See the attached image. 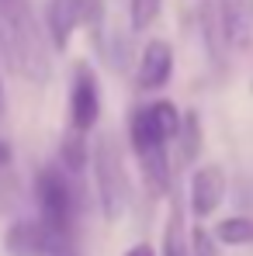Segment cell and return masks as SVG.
<instances>
[{"mask_svg": "<svg viewBox=\"0 0 253 256\" xmlns=\"http://www.w3.org/2000/svg\"><path fill=\"white\" fill-rule=\"evenodd\" d=\"M180 125V111L173 100H153L139 104L128 114V146L139 160L142 180L153 198H167L173 187V166H170V142Z\"/></svg>", "mask_w": 253, "mask_h": 256, "instance_id": "6da1fadb", "label": "cell"}, {"mask_svg": "<svg viewBox=\"0 0 253 256\" xmlns=\"http://www.w3.org/2000/svg\"><path fill=\"white\" fill-rule=\"evenodd\" d=\"M0 56L28 84L49 80V45L28 0H0Z\"/></svg>", "mask_w": 253, "mask_h": 256, "instance_id": "7a4b0ae2", "label": "cell"}, {"mask_svg": "<svg viewBox=\"0 0 253 256\" xmlns=\"http://www.w3.org/2000/svg\"><path fill=\"white\" fill-rule=\"evenodd\" d=\"M90 163H94V184H97L101 214H104V222H118L132 204V180H128V170H125L122 146L115 142L111 132L97 135Z\"/></svg>", "mask_w": 253, "mask_h": 256, "instance_id": "3957f363", "label": "cell"}, {"mask_svg": "<svg viewBox=\"0 0 253 256\" xmlns=\"http://www.w3.org/2000/svg\"><path fill=\"white\" fill-rule=\"evenodd\" d=\"M35 201H39V218L45 225L73 242V225H77V187L73 176L59 163H42L35 170Z\"/></svg>", "mask_w": 253, "mask_h": 256, "instance_id": "277c9868", "label": "cell"}, {"mask_svg": "<svg viewBox=\"0 0 253 256\" xmlns=\"http://www.w3.org/2000/svg\"><path fill=\"white\" fill-rule=\"evenodd\" d=\"M77 28H84L97 48L104 45V0H49L45 35L59 52L70 48V38Z\"/></svg>", "mask_w": 253, "mask_h": 256, "instance_id": "5b68a950", "label": "cell"}, {"mask_svg": "<svg viewBox=\"0 0 253 256\" xmlns=\"http://www.w3.org/2000/svg\"><path fill=\"white\" fill-rule=\"evenodd\" d=\"M73 242L56 236L42 218H21L4 232V250L11 256H66Z\"/></svg>", "mask_w": 253, "mask_h": 256, "instance_id": "8992f818", "label": "cell"}, {"mask_svg": "<svg viewBox=\"0 0 253 256\" xmlns=\"http://www.w3.org/2000/svg\"><path fill=\"white\" fill-rule=\"evenodd\" d=\"M101 118V86L90 62H77L73 70V90H70V128L77 132H94Z\"/></svg>", "mask_w": 253, "mask_h": 256, "instance_id": "52a82bcc", "label": "cell"}, {"mask_svg": "<svg viewBox=\"0 0 253 256\" xmlns=\"http://www.w3.org/2000/svg\"><path fill=\"white\" fill-rule=\"evenodd\" d=\"M222 201H225V170L218 163L194 166L191 180H187V212L201 222L218 212Z\"/></svg>", "mask_w": 253, "mask_h": 256, "instance_id": "ba28073f", "label": "cell"}, {"mask_svg": "<svg viewBox=\"0 0 253 256\" xmlns=\"http://www.w3.org/2000/svg\"><path fill=\"white\" fill-rule=\"evenodd\" d=\"M173 76V48L163 38H149L135 59V86L139 90H163Z\"/></svg>", "mask_w": 253, "mask_h": 256, "instance_id": "9c48e42d", "label": "cell"}, {"mask_svg": "<svg viewBox=\"0 0 253 256\" xmlns=\"http://www.w3.org/2000/svg\"><path fill=\"white\" fill-rule=\"evenodd\" d=\"M225 42L236 52L253 48V0H215Z\"/></svg>", "mask_w": 253, "mask_h": 256, "instance_id": "30bf717a", "label": "cell"}, {"mask_svg": "<svg viewBox=\"0 0 253 256\" xmlns=\"http://www.w3.org/2000/svg\"><path fill=\"white\" fill-rule=\"evenodd\" d=\"M170 212L163 225V256H191V236H187V201L177 190V184L170 187Z\"/></svg>", "mask_w": 253, "mask_h": 256, "instance_id": "8fae6325", "label": "cell"}, {"mask_svg": "<svg viewBox=\"0 0 253 256\" xmlns=\"http://www.w3.org/2000/svg\"><path fill=\"white\" fill-rule=\"evenodd\" d=\"M90 135L77 132V128H66L63 138H59V166L70 173V176H80L90 163Z\"/></svg>", "mask_w": 253, "mask_h": 256, "instance_id": "7c38bea8", "label": "cell"}, {"mask_svg": "<svg viewBox=\"0 0 253 256\" xmlns=\"http://www.w3.org/2000/svg\"><path fill=\"white\" fill-rule=\"evenodd\" d=\"M173 142L180 149V163L184 166H191L201 156V118H198V111H184L180 114V125H177Z\"/></svg>", "mask_w": 253, "mask_h": 256, "instance_id": "4fadbf2b", "label": "cell"}, {"mask_svg": "<svg viewBox=\"0 0 253 256\" xmlns=\"http://www.w3.org/2000/svg\"><path fill=\"white\" fill-rule=\"evenodd\" d=\"M211 239L222 242V246H253V218H246V214L222 218L211 228Z\"/></svg>", "mask_w": 253, "mask_h": 256, "instance_id": "5bb4252c", "label": "cell"}, {"mask_svg": "<svg viewBox=\"0 0 253 256\" xmlns=\"http://www.w3.org/2000/svg\"><path fill=\"white\" fill-rule=\"evenodd\" d=\"M201 28H205V42H208V52H211V62L215 66H222L225 62V32H222V21H218V7H215V0H208L205 7H201Z\"/></svg>", "mask_w": 253, "mask_h": 256, "instance_id": "9a60e30c", "label": "cell"}, {"mask_svg": "<svg viewBox=\"0 0 253 256\" xmlns=\"http://www.w3.org/2000/svg\"><path fill=\"white\" fill-rule=\"evenodd\" d=\"M163 0H128V18H132V32H146L156 24Z\"/></svg>", "mask_w": 253, "mask_h": 256, "instance_id": "2e32d148", "label": "cell"}, {"mask_svg": "<svg viewBox=\"0 0 253 256\" xmlns=\"http://www.w3.org/2000/svg\"><path fill=\"white\" fill-rule=\"evenodd\" d=\"M191 256H218L211 232H208V228H201V225L191 232Z\"/></svg>", "mask_w": 253, "mask_h": 256, "instance_id": "e0dca14e", "label": "cell"}, {"mask_svg": "<svg viewBox=\"0 0 253 256\" xmlns=\"http://www.w3.org/2000/svg\"><path fill=\"white\" fill-rule=\"evenodd\" d=\"M125 256H156V253H153V246H149V242H135Z\"/></svg>", "mask_w": 253, "mask_h": 256, "instance_id": "ac0fdd59", "label": "cell"}, {"mask_svg": "<svg viewBox=\"0 0 253 256\" xmlns=\"http://www.w3.org/2000/svg\"><path fill=\"white\" fill-rule=\"evenodd\" d=\"M11 156H14V152H11V142H4V138H0V170H4V166H11Z\"/></svg>", "mask_w": 253, "mask_h": 256, "instance_id": "d6986e66", "label": "cell"}, {"mask_svg": "<svg viewBox=\"0 0 253 256\" xmlns=\"http://www.w3.org/2000/svg\"><path fill=\"white\" fill-rule=\"evenodd\" d=\"M0 111H4V84H0Z\"/></svg>", "mask_w": 253, "mask_h": 256, "instance_id": "ffe728a7", "label": "cell"}]
</instances>
